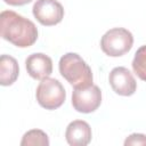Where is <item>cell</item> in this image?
Instances as JSON below:
<instances>
[{"mask_svg": "<svg viewBox=\"0 0 146 146\" xmlns=\"http://www.w3.org/2000/svg\"><path fill=\"white\" fill-rule=\"evenodd\" d=\"M108 82L113 91L120 96H131L137 89V82L132 73L123 66L114 67L110 72Z\"/></svg>", "mask_w": 146, "mask_h": 146, "instance_id": "cell-7", "label": "cell"}, {"mask_svg": "<svg viewBox=\"0 0 146 146\" xmlns=\"http://www.w3.org/2000/svg\"><path fill=\"white\" fill-rule=\"evenodd\" d=\"M1 38L18 48H27L38 39L35 24L13 10H3L0 14Z\"/></svg>", "mask_w": 146, "mask_h": 146, "instance_id": "cell-1", "label": "cell"}, {"mask_svg": "<svg viewBox=\"0 0 146 146\" xmlns=\"http://www.w3.org/2000/svg\"><path fill=\"white\" fill-rule=\"evenodd\" d=\"M133 44V36L130 31L123 27L108 30L100 39V48L104 54L111 57H120L130 51Z\"/></svg>", "mask_w": 146, "mask_h": 146, "instance_id": "cell-3", "label": "cell"}, {"mask_svg": "<svg viewBox=\"0 0 146 146\" xmlns=\"http://www.w3.org/2000/svg\"><path fill=\"white\" fill-rule=\"evenodd\" d=\"M102 104V91L98 86L90 84L82 88H74L72 92V106L80 113H92Z\"/></svg>", "mask_w": 146, "mask_h": 146, "instance_id": "cell-5", "label": "cell"}, {"mask_svg": "<svg viewBox=\"0 0 146 146\" xmlns=\"http://www.w3.org/2000/svg\"><path fill=\"white\" fill-rule=\"evenodd\" d=\"M33 16L44 26H52L64 18V8L57 0H36L32 8Z\"/></svg>", "mask_w": 146, "mask_h": 146, "instance_id": "cell-6", "label": "cell"}, {"mask_svg": "<svg viewBox=\"0 0 146 146\" xmlns=\"http://www.w3.org/2000/svg\"><path fill=\"white\" fill-rule=\"evenodd\" d=\"M124 145H146V135L132 133L124 140Z\"/></svg>", "mask_w": 146, "mask_h": 146, "instance_id": "cell-13", "label": "cell"}, {"mask_svg": "<svg viewBox=\"0 0 146 146\" xmlns=\"http://www.w3.org/2000/svg\"><path fill=\"white\" fill-rule=\"evenodd\" d=\"M35 97L41 107L52 111L64 104L66 99V92L63 84L57 79L48 76L42 79L36 87Z\"/></svg>", "mask_w": 146, "mask_h": 146, "instance_id": "cell-4", "label": "cell"}, {"mask_svg": "<svg viewBox=\"0 0 146 146\" xmlns=\"http://www.w3.org/2000/svg\"><path fill=\"white\" fill-rule=\"evenodd\" d=\"M131 65L135 74L140 80L146 81V44L137 49Z\"/></svg>", "mask_w": 146, "mask_h": 146, "instance_id": "cell-12", "label": "cell"}, {"mask_svg": "<svg viewBox=\"0 0 146 146\" xmlns=\"http://www.w3.org/2000/svg\"><path fill=\"white\" fill-rule=\"evenodd\" d=\"M92 132L88 122L83 120L72 121L65 131V138L71 146H86L91 141Z\"/></svg>", "mask_w": 146, "mask_h": 146, "instance_id": "cell-9", "label": "cell"}, {"mask_svg": "<svg viewBox=\"0 0 146 146\" xmlns=\"http://www.w3.org/2000/svg\"><path fill=\"white\" fill-rule=\"evenodd\" d=\"M3 1L10 6H24L26 3H30L32 0H3Z\"/></svg>", "mask_w": 146, "mask_h": 146, "instance_id": "cell-14", "label": "cell"}, {"mask_svg": "<svg viewBox=\"0 0 146 146\" xmlns=\"http://www.w3.org/2000/svg\"><path fill=\"white\" fill-rule=\"evenodd\" d=\"M22 146H29V145H40V146H48L49 145V138L48 135L40 130V129H32L24 133L22 140Z\"/></svg>", "mask_w": 146, "mask_h": 146, "instance_id": "cell-11", "label": "cell"}, {"mask_svg": "<svg viewBox=\"0 0 146 146\" xmlns=\"http://www.w3.org/2000/svg\"><path fill=\"white\" fill-rule=\"evenodd\" d=\"M25 67L31 78L42 80L52 73V60L46 54L35 52L25 59Z\"/></svg>", "mask_w": 146, "mask_h": 146, "instance_id": "cell-8", "label": "cell"}, {"mask_svg": "<svg viewBox=\"0 0 146 146\" xmlns=\"http://www.w3.org/2000/svg\"><path fill=\"white\" fill-rule=\"evenodd\" d=\"M60 75L74 88L92 84V72L89 65L75 52L63 55L58 64Z\"/></svg>", "mask_w": 146, "mask_h": 146, "instance_id": "cell-2", "label": "cell"}, {"mask_svg": "<svg viewBox=\"0 0 146 146\" xmlns=\"http://www.w3.org/2000/svg\"><path fill=\"white\" fill-rule=\"evenodd\" d=\"M19 67L17 60L9 55L0 57V84L3 87L11 86L18 78Z\"/></svg>", "mask_w": 146, "mask_h": 146, "instance_id": "cell-10", "label": "cell"}]
</instances>
